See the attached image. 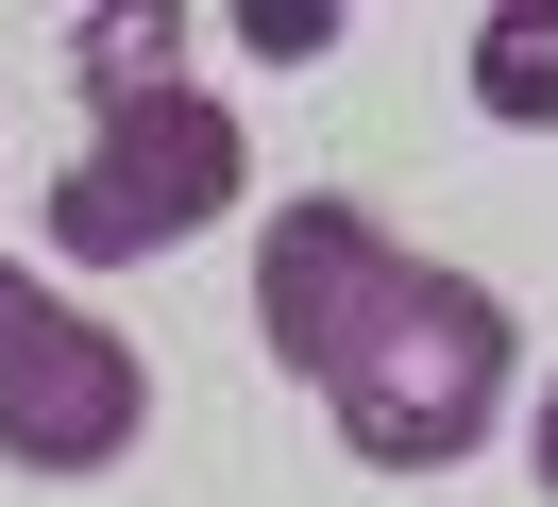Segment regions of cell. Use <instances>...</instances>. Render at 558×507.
Segmentation results:
<instances>
[{
	"instance_id": "cell-8",
	"label": "cell",
	"mask_w": 558,
	"mask_h": 507,
	"mask_svg": "<svg viewBox=\"0 0 558 507\" xmlns=\"http://www.w3.org/2000/svg\"><path fill=\"white\" fill-rule=\"evenodd\" d=\"M524 473H542V491H558V389L524 406Z\"/></svg>"
},
{
	"instance_id": "cell-5",
	"label": "cell",
	"mask_w": 558,
	"mask_h": 507,
	"mask_svg": "<svg viewBox=\"0 0 558 507\" xmlns=\"http://www.w3.org/2000/svg\"><path fill=\"white\" fill-rule=\"evenodd\" d=\"M474 119H508V135H542V119H558V0L474 17Z\"/></svg>"
},
{
	"instance_id": "cell-6",
	"label": "cell",
	"mask_w": 558,
	"mask_h": 507,
	"mask_svg": "<svg viewBox=\"0 0 558 507\" xmlns=\"http://www.w3.org/2000/svg\"><path fill=\"white\" fill-rule=\"evenodd\" d=\"M170 51H186V17H170V0H153V17H136V0H102V17L69 34V85H85V101H102V119H119V101H153V85H186Z\"/></svg>"
},
{
	"instance_id": "cell-3",
	"label": "cell",
	"mask_w": 558,
	"mask_h": 507,
	"mask_svg": "<svg viewBox=\"0 0 558 507\" xmlns=\"http://www.w3.org/2000/svg\"><path fill=\"white\" fill-rule=\"evenodd\" d=\"M153 439V355L119 322H85L69 288L0 270V457L17 473H119Z\"/></svg>"
},
{
	"instance_id": "cell-4",
	"label": "cell",
	"mask_w": 558,
	"mask_h": 507,
	"mask_svg": "<svg viewBox=\"0 0 558 507\" xmlns=\"http://www.w3.org/2000/svg\"><path fill=\"white\" fill-rule=\"evenodd\" d=\"M490 406H508V304H490L474 270H423V304L373 338V372L339 389V439L373 473H457L490 439Z\"/></svg>"
},
{
	"instance_id": "cell-7",
	"label": "cell",
	"mask_w": 558,
	"mask_h": 507,
	"mask_svg": "<svg viewBox=\"0 0 558 507\" xmlns=\"http://www.w3.org/2000/svg\"><path fill=\"white\" fill-rule=\"evenodd\" d=\"M238 34H254V51H271V68H305V51H339V0H254Z\"/></svg>"
},
{
	"instance_id": "cell-1",
	"label": "cell",
	"mask_w": 558,
	"mask_h": 507,
	"mask_svg": "<svg viewBox=\"0 0 558 507\" xmlns=\"http://www.w3.org/2000/svg\"><path fill=\"white\" fill-rule=\"evenodd\" d=\"M254 186V135L220 85H153L119 101L102 135L69 153V186H51V254L69 270H136V254H186V237H220Z\"/></svg>"
},
{
	"instance_id": "cell-2",
	"label": "cell",
	"mask_w": 558,
	"mask_h": 507,
	"mask_svg": "<svg viewBox=\"0 0 558 507\" xmlns=\"http://www.w3.org/2000/svg\"><path fill=\"white\" fill-rule=\"evenodd\" d=\"M423 304V254L373 220V203H339V186H305L271 237H254V338H271V372H305L322 406L373 372V338Z\"/></svg>"
}]
</instances>
